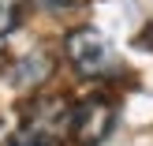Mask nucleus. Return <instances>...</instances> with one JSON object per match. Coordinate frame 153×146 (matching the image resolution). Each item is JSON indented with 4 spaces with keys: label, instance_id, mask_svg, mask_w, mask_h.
<instances>
[{
    "label": "nucleus",
    "instance_id": "7ed1b4c3",
    "mask_svg": "<svg viewBox=\"0 0 153 146\" xmlns=\"http://www.w3.org/2000/svg\"><path fill=\"white\" fill-rule=\"evenodd\" d=\"M22 127L60 146L64 135H71V105H67L64 97L41 94V97H34V101L26 105V112H22Z\"/></svg>",
    "mask_w": 153,
    "mask_h": 146
},
{
    "label": "nucleus",
    "instance_id": "20e7f679",
    "mask_svg": "<svg viewBox=\"0 0 153 146\" xmlns=\"http://www.w3.org/2000/svg\"><path fill=\"white\" fill-rule=\"evenodd\" d=\"M22 19V0H0V49L7 45V37L15 34Z\"/></svg>",
    "mask_w": 153,
    "mask_h": 146
},
{
    "label": "nucleus",
    "instance_id": "f03ea898",
    "mask_svg": "<svg viewBox=\"0 0 153 146\" xmlns=\"http://www.w3.org/2000/svg\"><path fill=\"white\" fill-rule=\"evenodd\" d=\"M116 127V105L108 97H86L71 105V139L79 146H97Z\"/></svg>",
    "mask_w": 153,
    "mask_h": 146
},
{
    "label": "nucleus",
    "instance_id": "f257e3e1",
    "mask_svg": "<svg viewBox=\"0 0 153 146\" xmlns=\"http://www.w3.org/2000/svg\"><path fill=\"white\" fill-rule=\"evenodd\" d=\"M64 52H67L71 67L82 75V79H108V75L120 67L112 41L97 26H75L71 34H67V41H64Z\"/></svg>",
    "mask_w": 153,
    "mask_h": 146
},
{
    "label": "nucleus",
    "instance_id": "39448f33",
    "mask_svg": "<svg viewBox=\"0 0 153 146\" xmlns=\"http://www.w3.org/2000/svg\"><path fill=\"white\" fill-rule=\"evenodd\" d=\"M4 146H56V142H49V139H41V135H34V131H26V127H19V131L11 135Z\"/></svg>",
    "mask_w": 153,
    "mask_h": 146
}]
</instances>
